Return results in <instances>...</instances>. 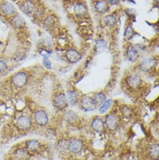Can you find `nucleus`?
Instances as JSON below:
<instances>
[{"mask_svg": "<svg viewBox=\"0 0 159 160\" xmlns=\"http://www.w3.org/2000/svg\"><path fill=\"white\" fill-rule=\"evenodd\" d=\"M41 148V144L38 140L37 139H30L25 142V149L31 152H36Z\"/></svg>", "mask_w": 159, "mask_h": 160, "instance_id": "15", "label": "nucleus"}, {"mask_svg": "<svg viewBox=\"0 0 159 160\" xmlns=\"http://www.w3.org/2000/svg\"><path fill=\"white\" fill-rule=\"evenodd\" d=\"M123 114L125 116H130L131 114V110L130 107H124L123 108Z\"/></svg>", "mask_w": 159, "mask_h": 160, "instance_id": "31", "label": "nucleus"}, {"mask_svg": "<svg viewBox=\"0 0 159 160\" xmlns=\"http://www.w3.org/2000/svg\"><path fill=\"white\" fill-rule=\"evenodd\" d=\"M52 103H53V105H54V107L57 110L63 111V110H64L68 106V101L67 98H66V95L64 93H63V92L57 93L53 98Z\"/></svg>", "mask_w": 159, "mask_h": 160, "instance_id": "3", "label": "nucleus"}, {"mask_svg": "<svg viewBox=\"0 0 159 160\" xmlns=\"http://www.w3.org/2000/svg\"><path fill=\"white\" fill-rule=\"evenodd\" d=\"M79 104L81 109L84 112H93L97 108V105L94 102L92 97L88 95H83L81 97Z\"/></svg>", "mask_w": 159, "mask_h": 160, "instance_id": "2", "label": "nucleus"}, {"mask_svg": "<svg viewBox=\"0 0 159 160\" xmlns=\"http://www.w3.org/2000/svg\"><path fill=\"white\" fill-rule=\"evenodd\" d=\"M73 12L74 14L77 18H82V17L85 16L88 12L87 6L84 4V3H76L73 7Z\"/></svg>", "mask_w": 159, "mask_h": 160, "instance_id": "12", "label": "nucleus"}, {"mask_svg": "<svg viewBox=\"0 0 159 160\" xmlns=\"http://www.w3.org/2000/svg\"><path fill=\"white\" fill-rule=\"evenodd\" d=\"M65 57L71 64H76L81 60L82 54L75 49H69L65 52Z\"/></svg>", "mask_w": 159, "mask_h": 160, "instance_id": "10", "label": "nucleus"}, {"mask_svg": "<svg viewBox=\"0 0 159 160\" xmlns=\"http://www.w3.org/2000/svg\"><path fill=\"white\" fill-rule=\"evenodd\" d=\"M94 9L96 12L99 14H104L109 11V4L104 0H97L94 4Z\"/></svg>", "mask_w": 159, "mask_h": 160, "instance_id": "14", "label": "nucleus"}, {"mask_svg": "<svg viewBox=\"0 0 159 160\" xmlns=\"http://www.w3.org/2000/svg\"><path fill=\"white\" fill-rule=\"evenodd\" d=\"M154 64H155V60L152 58H144L143 59L140 61L138 66H139V69L142 72H148L153 68Z\"/></svg>", "mask_w": 159, "mask_h": 160, "instance_id": "11", "label": "nucleus"}, {"mask_svg": "<svg viewBox=\"0 0 159 160\" xmlns=\"http://www.w3.org/2000/svg\"><path fill=\"white\" fill-rule=\"evenodd\" d=\"M66 98H67L68 104L72 106H74L79 102V96L78 93L76 91H68L66 94Z\"/></svg>", "mask_w": 159, "mask_h": 160, "instance_id": "16", "label": "nucleus"}, {"mask_svg": "<svg viewBox=\"0 0 159 160\" xmlns=\"http://www.w3.org/2000/svg\"><path fill=\"white\" fill-rule=\"evenodd\" d=\"M126 56L128 59L131 62H135L136 60L139 57V52L138 50L136 48V46H130L126 51Z\"/></svg>", "mask_w": 159, "mask_h": 160, "instance_id": "18", "label": "nucleus"}, {"mask_svg": "<svg viewBox=\"0 0 159 160\" xmlns=\"http://www.w3.org/2000/svg\"><path fill=\"white\" fill-rule=\"evenodd\" d=\"M84 147V144L82 142V140L78 138H73L71 139L68 142V150L69 152L72 154H77L79 153Z\"/></svg>", "mask_w": 159, "mask_h": 160, "instance_id": "7", "label": "nucleus"}, {"mask_svg": "<svg viewBox=\"0 0 159 160\" xmlns=\"http://www.w3.org/2000/svg\"><path fill=\"white\" fill-rule=\"evenodd\" d=\"M92 98H93L97 105H101L106 100V96L103 92H97L93 95Z\"/></svg>", "mask_w": 159, "mask_h": 160, "instance_id": "23", "label": "nucleus"}, {"mask_svg": "<svg viewBox=\"0 0 159 160\" xmlns=\"http://www.w3.org/2000/svg\"><path fill=\"white\" fill-rule=\"evenodd\" d=\"M107 3L112 5H116V4H119V0H107Z\"/></svg>", "mask_w": 159, "mask_h": 160, "instance_id": "32", "label": "nucleus"}, {"mask_svg": "<svg viewBox=\"0 0 159 160\" xmlns=\"http://www.w3.org/2000/svg\"><path fill=\"white\" fill-rule=\"evenodd\" d=\"M7 69H8V64L6 61L3 58H0V73L4 72Z\"/></svg>", "mask_w": 159, "mask_h": 160, "instance_id": "28", "label": "nucleus"}, {"mask_svg": "<svg viewBox=\"0 0 159 160\" xmlns=\"http://www.w3.org/2000/svg\"><path fill=\"white\" fill-rule=\"evenodd\" d=\"M126 83L127 85L131 89H137L143 84V80L141 78V77L137 74V73H132L131 75H129L126 78Z\"/></svg>", "mask_w": 159, "mask_h": 160, "instance_id": "6", "label": "nucleus"}, {"mask_svg": "<svg viewBox=\"0 0 159 160\" xmlns=\"http://www.w3.org/2000/svg\"><path fill=\"white\" fill-rule=\"evenodd\" d=\"M104 1H105V0H104Z\"/></svg>", "mask_w": 159, "mask_h": 160, "instance_id": "34", "label": "nucleus"}, {"mask_svg": "<svg viewBox=\"0 0 159 160\" xmlns=\"http://www.w3.org/2000/svg\"><path fill=\"white\" fill-rule=\"evenodd\" d=\"M104 121L99 117H96L92 120L91 127L96 132H102L104 129Z\"/></svg>", "mask_w": 159, "mask_h": 160, "instance_id": "13", "label": "nucleus"}, {"mask_svg": "<svg viewBox=\"0 0 159 160\" xmlns=\"http://www.w3.org/2000/svg\"><path fill=\"white\" fill-rule=\"evenodd\" d=\"M112 99L105 100L103 104L100 105V108H99L100 114H104V113H106V112L110 110L111 106H112Z\"/></svg>", "mask_w": 159, "mask_h": 160, "instance_id": "26", "label": "nucleus"}, {"mask_svg": "<svg viewBox=\"0 0 159 160\" xmlns=\"http://www.w3.org/2000/svg\"><path fill=\"white\" fill-rule=\"evenodd\" d=\"M148 153H149V156H150V158H151V159L157 160V158H158V156H159L158 144H151V146L149 147Z\"/></svg>", "mask_w": 159, "mask_h": 160, "instance_id": "22", "label": "nucleus"}, {"mask_svg": "<svg viewBox=\"0 0 159 160\" xmlns=\"http://www.w3.org/2000/svg\"><path fill=\"white\" fill-rule=\"evenodd\" d=\"M34 121L39 126H45L49 122V116L44 110H37L34 113Z\"/></svg>", "mask_w": 159, "mask_h": 160, "instance_id": "8", "label": "nucleus"}, {"mask_svg": "<svg viewBox=\"0 0 159 160\" xmlns=\"http://www.w3.org/2000/svg\"><path fill=\"white\" fill-rule=\"evenodd\" d=\"M107 49V43L106 41L103 39H98L96 41L95 50L97 52H103L104 50Z\"/></svg>", "mask_w": 159, "mask_h": 160, "instance_id": "24", "label": "nucleus"}, {"mask_svg": "<svg viewBox=\"0 0 159 160\" xmlns=\"http://www.w3.org/2000/svg\"><path fill=\"white\" fill-rule=\"evenodd\" d=\"M17 128L22 131H28L32 126V119L27 115H21L16 119L15 122Z\"/></svg>", "mask_w": 159, "mask_h": 160, "instance_id": "5", "label": "nucleus"}, {"mask_svg": "<svg viewBox=\"0 0 159 160\" xmlns=\"http://www.w3.org/2000/svg\"><path fill=\"white\" fill-rule=\"evenodd\" d=\"M12 24L15 28L20 29L24 27L26 23L23 18V17L20 16V15H15L12 18Z\"/></svg>", "mask_w": 159, "mask_h": 160, "instance_id": "19", "label": "nucleus"}, {"mask_svg": "<svg viewBox=\"0 0 159 160\" xmlns=\"http://www.w3.org/2000/svg\"><path fill=\"white\" fill-rule=\"evenodd\" d=\"M15 157L17 160H28L31 155L25 148H19L15 152Z\"/></svg>", "mask_w": 159, "mask_h": 160, "instance_id": "20", "label": "nucleus"}, {"mask_svg": "<svg viewBox=\"0 0 159 160\" xmlns=\"http://www.w3.org/2000/svg\"><path fill=\"white\" fill-rule=\"evenodd\" d=\"M0 11L7 18H12L16 15V7L9 2H4L0 5Z\"/></svg>", "mask_w": 159, "mask_h": 160, "instance_id": "9", "label": "nucleus"}, {"mask_svg": "<svg viewBox=\"0 0 159 160\" xmlns=\"http://www.w3.org/2000/svg\"><path fill=\"white\" fill-rule=\"evenodd\" d=\"M135 35V31L131 25H129L126 27L125 31H124V38L126 40L131 39Z\"/></svg>", "mask_w": 159, "mask_h": 160, "instance_id": "27", "label": "nucleus"}, {"mask_svg": "<svg viewBox=\"0 0 159 160\" xmlns=\"http://www.w3.org/2000/svg\"><path fill=\"white\" fill-rule=\"evenodd\" d=\"M54 22H55V18H54L53 17L50 16V17H47V18L44 19V24L45 26L49 27V26H52V24H54Z\"/></svg>", "mask_w": 159, "mask_h": 160, "instance_id": "29", "label": "nucleus"}, {"mask_svg": "<svg viewBox=\"0 0 159 160\" xmlns=\"http://www.w3.org/2000/svg\"><path fill=\"white\" fill-rule=\"evenodd\" d=\"M104 125L107 127V129L111 132L116 131L118 128L119 125V119L115 113H110L105 117Z\"/></svg>", "mask_w": 159, "mask_h": 160, "instance_id": "4", "label": "nucleus"}, {"mask_svg": "<svg viewBox=\"0 0 159 160\" xmlns=\"http://www.w3.org/2000/svg\"><path fill=\"white\" fill-rule=\"evenodd\" d=\"M119 1H120V0H119ZM122 1H124V0H122Z\"/></svg>", "mask_w": 159, "mask_h": 160, "instance_id": "33", "label": "nucleus"}, {"mask_svg": "<svg viewBox=\"0 0 159 160\" xmlns=\"http://www.w3.org/2000/svg\"><path fill=\"white\" fill-rule=\"evenodd\" d=\"M103 22H104V24H106L107 26L112 27V26H115L116 24H117V18L114 15L110 14V15H107V16L104 17Z\"/></svg>", "mask_w": 159, "mask_h": 160, "instance_id": "25", "label": "nucleus"}, {"mask_svg": "<svg viewBox=\"0 0 159 160\" xmlns=\"http://www.w3.org/2000/svg\"><path fill=\"white\" fill-rule=\"evenodd\" d=\"M11 81H12V84L16 88H23L28 83V76L26 72H18L15 73L14 75H12L11 78Z\"/></svg>", "mask_w": 159, "mask_h": 160, "instance_id": "1", "label": "nucleus"}, {"mask_svg": "<svg viewBox=\"0 0 159 160\" xmlns=\"http://www.w3.org/2000/svg\"><path fill=\"white\" fill-rule=\"evenodd\" d=\"M43 64H44V66L47 69L52 68V62H51V60L49 59L48 58H44V59H43Z\"/></svg>", "mask_w": 159, "mask_h": 160, "instance_id": "30", "label": "nucleus"}, {"mask_svg": "<svg viewBox=\"0 0 159 160\" xmlns=\"http://www.w3.org/2000/svg\"><path fill=\"white\" fill-rule=\"evenodd\" d=\"M78 118L77 114L75 112H73L72 110L66 111V112L64 114V119L65 122H67L68 124H72L76 122Z\"/></svg>", "mask_w": 159, "mask_h": 160, "instance_id": "21", "label": "nucleus"}, {"mask_svg": "<svg viewBox=\"0 0 159 160\" xmlns=\"http://www.w3.org/2000/svg\"><path fill=\"white\" fill-rule=\"evenodd\" d=\"M21 8L24 13L32 14L35 12V3L32 0H25L24 3L21 4Z\"/></svg>", "mask_w": 159, "mask_h": 160, "instance_id": "17", "label": "nucleus"}]
</instances>
